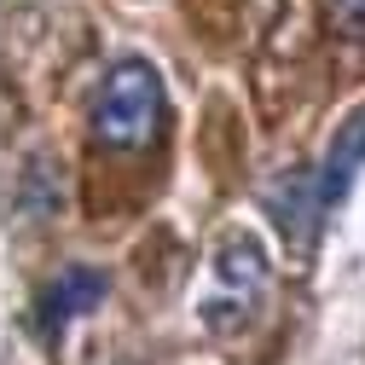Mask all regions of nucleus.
Returning a JSON list of instances; mask_svg holds the SVG:
<instances>
[{
    "label": "nucleus",
    "mask_w": 365,
    "mask_h": 365,
    "mask_svg": "<svg viewBox=\"0 0 365 365\" xmlns=\"http://www.w3.org/2000/svg\"><path fill=\"white\" fill-rule=\"evenodd\" d=\"M359 168H365V105L348 110V116L336 122L325 163L307 168V174H313V192H319V209H325V215L342 209V197H348V186L359 180Z\"/></svg>",
    "instance_id": "obj_4"
},
{
    "label": "nucleus",
    "mask_w": 365,
    "mask_h": 365,
    "mask_svg": "<svg viewBox=\"0 0 365 365\" xmlns=\"http://www.w3.org/2000/svg\"><path fill=\"white\" fill-rule=\"evenodd\" d=\"M272 296V261H267V244L255 232H226L209 255V279L197 290V319L215 331V336H238L250 331L261 307Z\"/></svg>",
    "instance_id": "obj_1"
},
{
    "label": "nucleus",
    "mask_w": 365,
    "mask_h": 365,
    "mask_svg": "<svg viewBox=\"0 0 365 365\" xmlns=\"http://www.w3.org/2000/svg\"><path fill=\"white\" fill-rule=\"evenodd\" d=\"M261 203H267V215L290 232V244H296V250H307V244L319 238V226L331 220L325 209H319V192H313V174H307V168L272 174L267 186H261Z\"/></svg>",
    "instance_id": "obj_5"
},
{
    "label": "nucleus",
    "mask_w": 365,
    "mask_h": 365,
    "mask_svg": "<svg viewBox=\"0 0 365 365\" xmlns=\"http://www.w3.org/2000/svg\"><path fill=\"white\" fill-rule=\"evenodd\" d=\"M105 296H110V279H105L99 267H64L58 279L41 290V313H35L41 336H47V342H58V336L76 325V319H81V313H93Z\"/></svg>",
    "instance_id": "obj_3"
},
{
    "label": "nucleus",
    "mask_w": 365,
    "mask_h": 365,
    "mask_svg": "<svg viewBox=\"0 0 365 365\" xmlns=\"http://www.w3.org/2000/svg\"><path fill=\"white\" fill-rule=\"evenodd\" d=\"M163 122H168V93H163L157 64L145 58L110 64L93 93V140L105 151H145L157 145Z\"/></svg>",
    "instance_id": "obj_2"
}]
</instances>
